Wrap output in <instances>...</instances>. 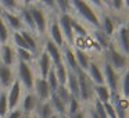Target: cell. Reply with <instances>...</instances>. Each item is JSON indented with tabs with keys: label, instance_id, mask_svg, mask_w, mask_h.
Masks as SVG:
<instances>
[{
	"label": "cell",
	"instance_id": "cell-1",
	"mask_svg": "<svg viewBox=\"0 0 129 118\" xmlns=\"http://www.w3.org/2000/svg\"><path fill=\"white\" fill-rule=\"evenodd\" d=\"M70 3L72 9V17L75 20L82 24H86L92 29H100V18L92 4L82 0H71Z\"/></svg>",
	"mask_w": 129,
	"mask_h": 118
},
{
	"label": "cell",
	"instance_id": "cell-2",
	"mask_svg": "<svg viewBox=\"0 0 129 118\" xmlns=\"http://www.w3.org/2000/svg\"><path fill=\"white\" fill-rule=\"evenodd\" d=\"M28 4L29 13L32 15V20L35 24V31H36V36L43 38V35H46L49 28V13L42 7L40 2H26Z\"/></svg>",
	"mask_w": 129,
	"mask_h": 118
},
{
	"label": "cell",
	"instance_id": "cell-3",
	"mask_svg": "<svg viewBox=\"0 0 129 118\" xmlns=\"http://www.w3.org/2000/svg\"><path fill=\"white\" fill-rule=\"evenodd\" d=\"M103 54H104L103 56L104 60H106L118 74L122 75L126 70H129V56H125L123 53H121L112 43L106 51H103Z\"/></svg>",
	"mask_w": 129,
	"mask_h": 118
},
{
	"label": "cell",
	"instance_id": "cell-4",
	"mask_svg": "<svg viewBox=\"0 0 129 118\" xmlns=\"http://www.w3.org/2000/svg\"><path fill=\"white\" fill-rule=\"evenodd\" d=\"M14 72H15V78L22 85L24 90L34 89L36 75H35V71L32 70V64H28V63H24V61H17Z\"/></svg>",
	"mask_w": 129,
	"mask_h": 118
},
{
	"label": "cell",
	"instance_id": "cell-5",
	"mask_svg": "<svg viewBox=\"0 0 129 118\" xmlns=\"http://www.w3.org/2000/svg\"><path fill=\"white\" fill-rule=\"evenodd\" d=\"M78 76V83H79V100L81 103H92L94 99V85L87 76V74L82 70H78L76 72Z\"/></svg>",
	"mask_w": 129,
	"mask_h": 118
},
{
	"label": "cell",
	"instance_id": "cell-6",
	"mask_svg": "<svg viewBox=\"0 0 129 118\" xmlns=\"http://www.w3.org/2000/svg\"><path fill=\"white\" fill-rule=\"evenodd\" d=\"M112 45L125 56H129V28L126 22H121L117 25L114 35H112Z\"/></svg>",
	"mask_w": 129,
	"mask_h": 118
},
{
	"label": "cell",
	"instance_id": "cell-7",
	"mask_svg": "<svg viewBox=\"0 0 129 118\" xmlns=\"http://www.w3.org/2000/svg\"><path fill=\"white\" fill-rule=\"evenodd\" d=\"M104 75V85L110 89V92H119V82H121V74H118L106 60L101 61Z\"/></svg>",
	"mask_w": 129,
	"mask_h": 118
},
{
	"label": "cell",
	"instance_id": "cell-8",
	"mask_svg": "<svg viewBox=\"0 0 129 118\" xmlns=\"http://www.w3.org/2000/svg\"><path fill=\"white\" fill-rule=\"evenodd\" d=\"M57 22L64 36L65 45L72 46L75 43V35L72 32V15L71 14H57Z\"/></svg>",
	"mask_w": 129,
	"mask_h": 118
},
{
	"label": "cell",
	"instance_id": "cell-9",
	"mask_svg": "<svg viewBox=\"0 0 129 118\" xmlns=\"http://www.w3.org/2000/svg\"><path fill=\"white\" fill-rule=\"evenodd\" d=\"M22 85L20 83L17 78L15 81L13 82V85L6 90V95H7V104H9V111L20 107V103H21V97H22Z\"/></svg>",
	"mask_w": 129,
	"mask_h": 118
},
{
	"label": "cell",
	"instance_id": "cell-10",
	"mask_svg": "<svg viewBox=\"0 0 129 118\" xmlns=\"http://www.w3.org/2000/svg\"><path fill=\"white\" fill-rule=\"evenodd\" d=\"M39 103L40 101L38 100V97L35 96V93L32 90H25V93L22 95V100L20 103V108L22 110L24 115L28 118L36 112V108L39 106Z\"/></svg>",
	"mask_w": 129,
	"mask_h": 118
},
{
	"label": "cell",
	"instance_id": "cell-11",
	"mask_svg": "<svg viewBox=\"0 0 129 118\" xmlns=\"http://www.w3.org/2000/svg\"><path fill=\"white\" fill-rule=\"evenodd\" d=\"M34 64H36L38 72H39V78H43V79L47 78V75H49V72H50V70L53 68V64H51L50 57H49L43 50H40L39 54L35 57Z\"/></svg>",
	"mask_w": 129,
	"mask_h": 118
},
{
	"label": "cell",
	"instance_id": "cell-12",
	"mask_svg": "<svg viewBox=\"0 0 129 118\" xmlns=\"http://www.w3.org/2000/svg\"><path fill=\"white\" fill-rule=\"evenodd\" d=\"M49 39L57 46V47L61 49L62 46L65 45V40H64V36L61 34V29L58 26V22H57V15H51V20L49 22Z\"/></svg>",
	"mask_w": 129,
	"mask_h": 118
},
{
	"label": "cell",
	"instance_id": "cell-13",
	"mask_svg": "<svg viewBox=\"0 0 129 118\" xmlns=\"http://www.w3.org/2000/svg\"><path fill=\"white\" fill-rule=\"evenodd\" d=\"M51 60V64L53 67H58V65H62V56H61V49L57 47L53 42H51L49 38H45V46L42 49Z\"/></svg>",
	"mask_w": 129,
	"mask_h": 118
},
{
	"label": "cell",
	"instance_id": "cell-14",
	"mask_svg": "<svg viewBox=\"0 0 129 118\" xmlns=\"http://www.w3.org/2000/svg\"><path fill=\"white\" fill-rule=\"evenodd\" d=\"M0 64L7 65V67H14V65L17 64L15 47L11 43L0 45Z\"/></svg>",
	"mask_w": 129,
	"mask_h": 118
},
{
	"label": "cell",
	"instance_id": "cell-15",
	"mask_svg": "<svg viewBox=\"0 0 129 118\" xmlns=\"http://www.w3.org/2000/svg\"><path fill=\"white\" fill-rule=\"evenodd\" d=\"M32 92L35 93V96L38 97V100H39L40 103H43V101H49V100H50L51 90H50V87H49V85H47V82H46V79L36 76Z\"/></svg>",
	"mask_w": 129,
	"mask_h": 118
},
{
	"label": "cell",
	"instance_id": "cell-16",
	"mask_svg": "<svg viewBox=\"0 0 129 118\" xmlns=\"http://www.w3.org/2000/svg\"><path fill=\"white\" fill-rule=\"evenodd\" d=\"M86 74L90 78V81L93 82V85H104V75H103V68H101V61H99L97 58H92Z\"/></svg>",
	"mask_w": 129,
	"mask_h": 118
},
{
	"label": "cell",
	"instance_id": "cell-17",
	"mask_svg": "<svg viewBox=\"0 0 129 118\" xmlns=\"http://www.w3.org/2000/svg\"><path fill=\"white\" fill-rule=\"evenodd\" d=\"M61 56H62V64L65 65V68H67L68 71H71V72H78L79 67H78V63H76L72 46H68V45L62 46L61 47Z\"/></svg>",
	"mask_w": 129,
	"mask_h": 118
},
{
	"label": "cell",
	"instance_id": "cell-18",
	"mask_svg": "<svg viewBox=\"0 0 129 118\" xmlns=\"http://www.w3.org/2000/svg\"><path fill=\"white\" fill-rule=\"evenodd\" d=\"M99 18H100V29L107 35V36L112 38L115 29H117V25H118L117 20H115V18L112 17L111 14H108L106 10L100 13Z\"/></svg>",
	"mask_w": 129,
	"mask_h": 118
},
{
	"label": "cell",
	"instance_id": "cell-19",
	"mask_svg": "<svg viewBox=\"0 0 129 118\" xmlns=\"http://www.w3.org/2000/svg\"><path fill=\"white\" fill-rule=\"evenodd\" d=\"M18 17H20L21 22H22L24 29H26V31L32 32L34 35H36L35 24H34V20H32L31 13H29V9H28L26 2H21V9H20V11H18Z\"/></svg>",
	"mask_w": 129,
	"mask_h": 118
},
{
	"label": "cell",
	"instance_id": "cell-20",
	"mask_svg": "<svg viewBox=\"0 0 129 118\" xmlns=\"http://www.w3.org/2000/svg\"><path fill=\"white\" fill-rule=\"evenodd\" d=\"M15 81V72L13 67L0 64V87L2 90H7Z\"/></svg>",
	"mask_w": 129,
	"mask_h": 118
},
{
	"label": "cell",
	"instance_id": "cell-21",
	"mask_svg": "<svg viewBox=\"0 0 129 118\" xmlns=\"http://www.w3.org/2000/svg\"><path fill=\"white\" fill-rule=\"evenodd\" d=\"M2 18L4 20L6 25L9 26L10 31L13 32H21L24 29L22 22H21L18 14H13V13H7V11H2Z\"/></svg>",
	"mask_w": 129,
	"mask_h": 118
},
{
	"label": "cell",
	"instance_id": "cell-22",
	"mask_svg": "<svg viewBox=\"0 0 129 118\" xmlns=\"http://www.w3.org/2000/svg\"><path fill=\"white\" fill-rule=\"evenodd\" d=\"M74 53H75V58H76V63H78L79 70H82V71L86 72L87 68H89L90 61H92L90 53H87V50H85V49L76 47V46L74 47Z\"/></svg>",
	"mask_w": 129,
	"mask_h": 118
},
{
	"label": "cell",
	"instance_id": "cell-23",
	"mask_svg": "<svg viewBox=\"0 0 129 118\" xmlns=\"http://www.w3.org/2000/svg\"><path fill=\"white\" fill-rule=\"evenodd\" d=\"M92 36H93L94 43L99 45V47H100L101 51H106L112 43V39L110 36H107L101 29H92Z\"/></svg>",
	"mask_w": 129,
	"mask_h": 118
},
{
	"label": "cell",
	"instance_id": "cell-24",
	"mask_svg": "<svg viewBox=\"0 0 129 118\" xmlns=\"http://www.w3.org/2000/svg\"><path fill=\"white\" fill-rule=\"evenodd\" d=\"M21 35H22L24 40H25L26 46H28V50L31 51L34 56H38L39 54V43H38V36L34 35L32 32L26 31V29H22L21 31Z\"/></svg>",
	"mask_w": 129,
	"mask_h": 118
},
{
	"label": "cell",
	"instance_id": "cell-25",
	"mask_svg": "<svg viewBox=\"0 0 129 118\" xmlns=\"http://www.w3.org/2000/svg\"><path fill=\"white\" fill-rule=\"evenodd\" d=\"M49 103H50L51 108L54 110V112H56L57 115H65L67 114V104H65L56 93H51Z\"/></svg>",
	"mask_w": 129,
	"mask_h": 118
},
{
	"label": "cell",
	"instance_id": "cell-26",
	"mask_svg": "<svg viewBox=\"0 0 129 118\" xmlns=\"http://www.w3.org/2000/svg\"><path fill=\"white\" fill-rule=\"evenodd\" d=\"M67 87L70 90L72 97L79 99V83H78V76L76 72H71L68 71V78H67Z\"/></svg>",
	"mask_w": 129,
	"mask_h": 118
},
{
	"label": "cell",
	"instance_id": "cell-27",
	"mask_svg": "<svg viewBox=\"0 0 129 118\" xmlns=\"http://www.w3.org/2000/svg\"><path fill=\"white\" fill-rule=\"evenodd\" d=\"M110 89L106 86V85H94V99L99 100L100 103H107L110 101Z\"/></svg>",
	"mask_w": 129,
	"mask_h": 118
},
{
	"label": "cell",
	"instance_id": "cell-28",
	"mask_svg": "<svg viewBox=\"0 0 129 118\" xmlns=\"http://www.w3.org/2000/svg\"><path fill=\"white\" fill-rule=\"evenodd\" d=\"M0 7H2V11L18 14V11L21 9V2H17V0H0Z\"/></svg>",
	"mask_w": 129,
	"mask_h": 118
},
{
	"label": "cell",
	"instance_id": "cell-29",
	"mask_svg": "<svg viewBox=\"0 0 129 118\" xmlns=\"http://www.w3.org/2000/svg\"><path fill=\"white\" fill-rule=\"evenodd\" d=\"M54 114H56V112L51 108L49 101L39 103V106H38V108H36V112H35V115H36L38 118H50L51 115H54Z\"/></svg>",
	"mask_w": 129,
	"mask_h": 118
},
{
	"label": "cell",
	"instance_id": "cell-30",
	"mask_svg": "<svg viewBox=\"0 0 129 118\" xmlns=\"http://www.w3.org/2000/svg\"><path fill=\"white\" fill-rule=\"evenodd\" d=\"M119 95L123 99L129 100V70L121 75V82H119Z\"/></svg>",
	"mask_w": 129,
	"mask_h": 118
},
{
	"label": "cell",
	"instance_id": "cell-31",
	"mask_svg": "<svg viewBox=\"0 0 129 118\" xmlns=\"http://www.w3.org/2000/svg\"><path fill=\"white\" fill-rule=\"evenodd\" d=\"M72 32H74V35H75V38H82V39H85V38L87 36L86 26L82 22H79L78 20H75L74 17H72Z\"/></svg>",
	"mask_w": 129,
	"mask_h": 118
},
{
	"label": "cell",
	"instance_id": "cell-32",
	"mask_svg": "<svg viewBox=\"0 0 129 118\" xmlns=\"http://www.w3.org/2000/svg\"><path fill=\"white\" fill-rule=\"evenodd\" d=\"M10 38H11L10 29L6 25L4 20L2 18V14H0V45H7L10 42Z\"/></svg>",
	"mask_w": 129,
	"mask_h": 118
},
{
	"label": "cell",
	"instance_id": "cell-33",
	"mask_svg": "<svg viewBox=\"0 0 129 118\" xmlns=\"http://www.w3.org/2000/svg\"><path fill=\"white\" fill-rule=\"evenodd\" d=\"M15 54H17V61H24L28 64H32L35 61V57H36L25 49H15Z\"/></svg>",
	"mask_w": 129,
	"mask_h": 118
},
{
	"label": "cell",
	"instance_id": "cell-34",
	"mask_svg": "<svg viewBox=\"0 0 129 118\" xmlns=\"http://www.w3.org/2000/svg\"><path fill=\"white\" fill-rule=\"evenodd\" d=\"M54 72H56V78L58 81V85H67V78H68V70L65 68V65H58V67H53Z\"/></svg>",
	"mask_w": 129,
	"mask_h": 118
},
{
	"label": "cell",
	"instance_id": "cell-35",
	"mask_svg": "<svg viewBox=\"0 0 129 118\" xmlns=\"http://www.w3.org/2000/svg\"><path fill=\"white\" fill-rule=\"evenodd\" d=\"M10 39H11L13 46H14L15 49H25V50H28V46H26L21 32H11V38H10Z\"/></svg>",
	"mask_w": 129,
	"mask_h": 118
},
{
	"label": "cell",
	"instance_id": "cell-36",
	"mask_svg": "<svg viewBox=\"0 0 129 118\" xmlns=\"http://www.w3.org/2000/svg\"><path fill=\"white\" fill-rule=\"evenodd\" d=\"M79 110H82L81 100L76 97H71V100L67 103V115H72L75 112H78Z\"/></svg>",
	"mask_w": 129,
	"mask_h": 118
},
{
	"label": "cell",
	"instance_id": "cell-37",
	"mask_svg": "<svg viewBox=\"0 0 129 118\" xmlns=\"http://www.w3.org/2000/svg\"><path fill=\"white\" fill-rule=\"evenodd\" d=\"M46 82H47V85H49V87H50L51 93H54L57 89H58L60 85H58V81H57V78H56L54 68H51V70H50V72H49L47 78H46Z\"/></svg>",
	"mask_w": 129,
	"mask_h": 118
},
{
	"label": "cell",
	"instance_id": "cell-38",
	"mask_svg": "<svg viewBox=\"0 0 129 118\" xmlns=\"http://www.w3.org/2000/svg\"><path fill=\"white\" fill-rule=\"evenodd\" d=\"M54 93H56V95L58 96L65 104H67L68 101L71 100V97H72L71 93H70V90H68V87H67V85H61V86H58V89H57Z\"/></svg>",
	"mask_w": 129,
	"mask_h": 118
},
{
	"label": "cell",
	"instance_id": "cell-39",
	"mask_svg": "<svg viewBox=\"0 0 129 118\" xmlns=\"http://www.w3.org/2000/svg\"><path fill=\"white\" fill-rule=\"evenodd\" d=\"M9 114V104H7V95L6 90L0 92V117H6Z\"/></svg>",
	"mask_w": 129,
	"mask_h": 118
},
{
	"label": "cell",
	"instance_id": "cell-40",
	"mask_svg": "<svg viewBox=\"0 0 129 118\" xmlns=\"http://www.w3.org/2000/svg\"><path fill=\"white\" fill-rule=\"evenodd\" d=\"M4 118H26V117L24 115L22 110H21L20 107H17V108H14V110H11V111H9V114H7Z\"/></svg>",
	"mask_w": 129,
	"mask_h": 118
},
{
	"label": "cell",
	"instance_id": "cell-41",
	"mask_svg": "<svg viewBox=\"0 0 129 118\" xmlns=\"http://www.w3.org/2000/svg\"><path fill=\"white\" fill-rule=\"evenodd\" d=\"M68 118H87V111H86V108H82L78 112H75V114L68 115Z\"/></svg>",
	"mask_w": 129,
	"mask_h": 118
},
{
	"label": "cell",
	"instance_id": "cell-42",
	"mask_svg": "<svg viewBox=\"0 0 129 118\" xmlns=\"http://www.w3.org/2000/svg\"><path fill=\"white\" fill-rule=\"evenodd\" d=\"M86 111H87V118H99L97 114L94 112V110L92 108V106H90V104H89V108H86Z\"/></svg>",
	"mask_w": 129,
	"mask_h": 118
},
{
	"label": "cell",
	"instance_id": "cell-43",
	"mask_svg": "<svg viewBox=\"0 0 129 118\" xmlns=\"http://www.w3.org/2000/svg\"><path fill=\"white\" fill-rule=\"evenodd\" d=\"M126 25H128V28H129V10H128V15H126Z\"/></svg>",
	"mask_w": 129,
	"mask_h": 118
},
{
	"label": "cell",
	"instance_id": "cell-44",
	"mask_svg": "<svg viewBox=\"0 0 129 118\" xmlns=\"http://www.w3.org/2000/svg\"><path fill=\"white\" fill-rule=\"evenodd\" d=\"M50 118H60V115H57V114H54V115H51Z\"/></svg>",
	"mask_w": 129,
	"mask_h": 118
},
{
	"label": "cell",
	"instance_id": "cell-45",
	"mask_svg": "<svg viewBox=\"0 0 129 118\" xmlns=\"http://www.w3.org/2000/svg\"><path fill=\"white\" fill-rule=\"evenodd\" d=\"M60 118H68V115L65 114V115H60Z\"/></svg>",
	"mask_w": 129,
	"mask_h": 118
},
{
	"label": "cell",
	"instance_id": "cell-46",
	"mask_svg": "<svg viewBox=\"0 0 129 118\" xmlns=\"http://www.w3.org/2000/svg\"><path fill=\"white\" fill-rule=\"evenodd\" d=\"M28 118H38V117H36V115L34 114V115H31V117H28Z\"/></svg>",
	"mask_w": 129,
	"mask_h": 118
},
{
	"label": "cell",
	"instance_id": "cell-47",
	"mask_svg": "<svg viewBox=\"0 0 129 118\" xmlns=\"http://www.w3.org/2000/svg\"><path fill=\"white\" fill-rule=\"evenodd\" d=\"M0 14H2V7H0Z\"/></svg>",
	"mask_w": 129,
	"mask_h": 118
},
{
	"label": "cell",
	"instance_id": "cell-48",
	"mask_svg": "<svg viewBox=\"0 0 129 118\" xmlns=\"http://www.w3.org/2000/svg\"><path fill=\"white\" fill-rule=\"evenodd\" d=\"M126 118H129V112H128V117H126Z\"/></svg>",
	"mask_w": 129,
	"mask_h": 118
},
{
	"label": "cell",
	"instance_id": "cell-49",
	"mask_svg": "<svg viewBox=\"0 0 129 118\" xmlns=\"http://www.w3.org/2000/svg\"><path fill=\"white\" fill-rule=\"evenodd\" d=\"M0 92H2V87H0Z\"/></svg>",
	"mask_w": 129,
	"mask_h": 118
},
{
	"label": "cell",
	"instance_id": "cell-50",
	"mask_svg": "<svg viewBox=\"0 0 129 118\" xmlns=\"http://www.w3.org/2000/svg\"><path fill=\"white\" fill-rule=\"evenodd\" d=\"M0 118H3V117H0Z\"/></svg>",
	"mask_w": 129,
	"mask_h": 118
}]
</instances>
